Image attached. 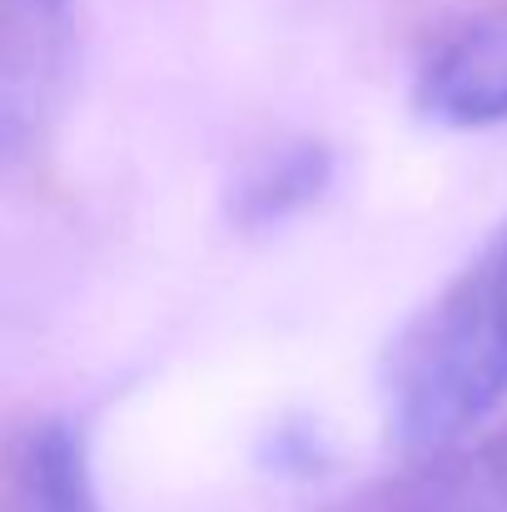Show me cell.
Here are the masks:
<instances>
[{
    "instance_id": "cell-2",
    "label": "cell",
    "mask_w": 507,
    "mask_h": 512,
    "mask_svg": "<svg viewBox=\"0 0 507 512\" xmlns=\"http://www.w3.org/2000/svg\"><path fill=\"white\" fill-rule=\"evenodd\" d=\"M75 80V5L0 0V165L45 145Z\"/></svg>"
},
{
    "instance_id": "cell-3",
    "label": "cell",
    "mask_w": 507,
    "mask_h": 512,
    "mask_svg": "<svg viewBox=\"0 0 507 512\" xmlns=\"http://www.w3.org/2000/svg\"><path fill=\"white\" fill-rule=\"evenodd\" d=\"M413 100L448 130L507 125V5L453 25L423 55Z\"/></svg>"
},
{
    "instance_id": "cell-4",
    "label": "cell",
    "mask_w": 507,
    "mask_h": 512,
    "mask_svg": "<svg viewBox=\"0 0 507 512\" xmlns=\"http://www.w3.org/2000/svg\"><path fill=\"white\" fill-rule=\"evenodd\" d=\"M343 512H507V408Z\"/></svg>"
},
{
    "instance_id": "cell-6",
    "label": "cell",
    "mask_w": 507,
    "mask_h": 512,
    "mask_svg": "<svg viewBox=\"0 0 507 512\" xmlns=\"http://www.w3.org/2000/svg\"><path fill=\"white\" fill-rule=\"evenodd\" d=\"M334 179V155L319 140H294L279 145L269 155H259L244 179L234 184V219L244 229H274L284 219H294L299 209H309Z\"/></svg>"
},
{
    "instance_id": "cell-5",
    "label": "cell",
    "mask_w": 507,
    "mask_h": 512,
    "mask_svg": "<svg viewBox=\"0 0 507 512\" xmlns=\"http://www.w3.org/2000/svg\"><path fill=\"white\" fill-rule=\"evenodd\" d=\"M0 512H105L85 438L65 418H35L0 448Z\"/></svg>"
},
{
    "instance_id": "cell-1",
    "label": "cell",
    "mask_w": 507,
    "mask_h": 512,
    "mask_svg": "<svg viewBox=\"0 0 507 512\" xmlns=\"http://www.w3.org/2000/svg\"><path fill=\"white\" fill-rule=\"evenodd\" d=\"M383 418L418 458L507 408V219L383 353Z\"/></svg>"
}]
</instances>
